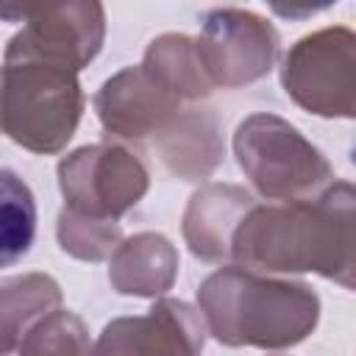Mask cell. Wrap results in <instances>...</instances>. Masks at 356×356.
<instances>
[{
	"label": "cell",
	"instance_id": "6da1fadb",
	"mask_svg": "<svg viewBox=\"0 0 356 356\" xmlns=\"http://www.w3.org/2000/svg\"><path fill=\"white\" fill-rule=\"evenodd\" d=\"M209 334L225 348L286 350L320 323V298L306 281L222 264L197 286Z\"/></svg>",
	"mask_w": 356,
	"mask_h": 356
},
{
	"label": "cell",
	"instance_id": "7a4b0ae2",
	"mask_svg": "<svg viewBox=\"0 0 356 356\" xmlns=\"http://www.w3.org/2000/svg\"><path fill=\"white\" fill-rule=\"evenodd\" d=\"M83 114L78 72L3 56V134L36 156H53L75 136Z\"/></svg>",
	"mask_w": 356,
	"mask_h": 356
},
{
	"label": "cell",
	"instance_id": "3957f363",
	"mask_svg": "<svg viewBox=\"0 0 356 356\" xmlns=\"http://www.w3.org/2000/svg\"><path fill=\"white\" fill-rule=\"evenodd\" d=\"M231 147L245 178L267 200H312V195H320L334 181L323 150L292 122L270 111L245 117L234 131Z\"/></svg>",
	"mask_w": 356,
	"mask_h": 356
},
{
	"label": "cell",
	"instance_id": "277c9868",
	"mask_svg": "<svg viewBox=\"0 0 356 356\" xmlns=\"http://www.w3.org/2000/svg\"><path fill=\"white\" fill-rule=\"evenodd\" d=\"M286 97L325 120H356V31L328 25L300 36L281 61Z\"/></svg>",
	"mask_w": 356,
	"mask_h": 356
},
{
	"label": "cell",
	"instance_id": "5b68a950",
	"mask_svg": "<svg viewBox=\"0 0 356 356\" xmlns=\"http://www.w3.org/2000/svg\"><path fill=\"white\" fill-rule=\"evenodd\" d=\"M56 172L64 209L95 220H120L150 189V172L139 153L108 139L75 147Z\"/></svg>",
	"mask_w": 356,
	"mask_h": 356
},
{
	"label": "cell",
	"instance_id": "8992f818",
	"mask_svg": "<svg viewBox=\"0 0 356 356\" xmlns=\"http://www.w3.org/2000/svg\"><path fill=\"white\" fill-rule=\"evenodd\" d=\"M195 42L209 81L222 89H242L261 81L275 67L281 50L275 25L248 8L209 11Z\"/></svg>",
	"mask_w": 356,
	"mask_h": 356
},
{
	"label": "cell",
	"instance_id": "52a82bcc",
	"mask_svg": "<svg viewBox=\"0 0 356 356\" xmlns=\"http://www.w3.org/2000/svg\"><path fill=\"white\" fill-rule=\"evenodd\" d=\"M106 39V8L92 0L53 3L22 8V31H17L3 56L36 58L72 72L95 61Z\"/></svg>",
	"mask_w": 356,
	"mask_h": 356
},
{
	"label": "cell",
	"instance_id": "ba28073f",
	"mask_svg": "<svg viewBox=\"0 0 356 356\" xmlns=\"http://www.w3.org/2000/svg\"><path fill=\"white\" fill-rule=\"evenodd\" d=\"M312 206L256 203L239 222L231 242V264L256 273H309Z\"/></svg>",
	"mask_w": 356,
	"mask_h": 356
},
{
	"label": "cell",
	"instance_id": "9c48e42d",
	"mask_svg": "<svg viewBox=\"0 0 356 356\" xmlns=\"http://www.w3.org/2000/svg\"><path fill=\"white\" fill-rule=\"evenodd\" d=\"M206 334L200 309L181 298H159L145 314L106 323L95 356H200Z\"/></svg>",
	"mask_w": 356,
	"mask_h": 356
},
{
	"label": "cell",
	"instance_id": "30bf717a",
	"mask_svg": "<svg viewBox=\"0 0 356 356\" xmlns=\"http://www.w3.org/2000/svg\"><path fill=\"white\" fill-rule=\"evenodd\" d=\"M92 106L106 134L120 139L159 136L181 111V100L167 92L142 64L122 67L95 92Z\"/></svg>",
	"mask_w": 356,
	"mask_h": 356
},
{
	"label": "cell",
	"instance_id": "8fae6325",
	"mask_svg": "<svg viewBox=\"0 0 356 356\" xmlns=\"http://www.w3.org/2000/svg\"><path fill=\"white\" fill-rule=\"evenodd\" d=\"M312 206L309 273L356 292V184L331 181Z\"/></svg>",
	"mask_w": 356,
	"mask_h": 356
},
{
	"label": "cell",
	"instance_id": "7c38bea8",
	"mask_svg": "<svg viewBox=\"0 0 356 356\" xmlns=\"http://www.w3.org/2000/svg\"><path fill=\"white\" fill-rule=\"evenodd\" d=\"M253 206L256 197L236 184L217 181L195 189L181 217V234L189 253L209 264H228L234 234Z\"/></svg>",
	"mask_w": 356,
	"mask_h": 356
},
{
	"label": "cell",
	"instance_id": "4fadbf2b",
	"mask_svg": "<svg viewBox=\"0 0 356 356\" xmlns=\"http://www.w3.org/2000/svg\"><path fill=\"white\" fill-rule=\"evenodd\" d=\"M153 145L161 164L181 181H203L225 159L222 128L209 106L181 108L178 117L153 136Z\"/></svg>",
	"mask_w": 356,
	"mask_h": 356
},
{
	"label": "cell",
	"instance_id": "5bb4252c",
	"mask_svg": "<svg viewBox=\"0 0 356 356\" xmlns=\"http://www.w3.org/2000/svg\"><path fill=\"white\" fill-rule=\"evenodd\" d=\"M178 250L159 231H139L108 259V284L125 298H164L178 278Z\"/></svg>",
	"mask_w": 356,
	"mask_h": 356
},
{
	"label": "cell",
	"instance_id": "9a60e30c",
	"mask_svg": "<svg viewBox=\"0 0 356 356\" xmlns=\"http://www.w3.org/2000/svg\"><path fill=\"white\" fill-rule=\"evenodd\" d=\"M61 286L47 273H22L0 281V337L3 356H11L25 331L42 317L61 309Z\"/></svg>",
	"mask_w": 356,
	"mask_h": 356
},
{
	"label": "cell",
	"instance_id": "2e32d148",
	"mask_svg": "<svg viewBox=\"0 0 356 356\" xmlns=\"http://www.w3.org/2000/svg\"><path fill=\"white\" fill-rule=\"evenodd\" d=\"M142 67L181 103H197L206 100L214 89L209 81L200 56L197 42L186 33H161L156 36L142 56Z\"/></svg>",
	"mask_w": 356,
	"mask_h": 356
},
{
	"label": "cell",
	"instance_id": "e0dca14e",
	"mask_svg": "<svg viewBox=\"0 0 356 356\" xmlns=\"http://www.w3.org/2000/svg\"><path fill=\"white\" fill-rule=\"evenodd\" d=\"M3 200H0V261L11 267L22 259L36 234V203L33 192L25 181H19L11 170H3Z\"/></svg>",
	"mask_w": 356,
	"mask_h": 356
},
{
	"label": "cell",
	"instance_id": "ac0fdd59",
	"mask_svg": "<svg viewBox=\"0 0 356 356\" xmlns=\"http://www.w3.org/2000/svg\"><path fill=\"white\" fill-rule=\"evenodd\" d=\"M17 356H95V345L75 312L56 309L25 331Z\"/></svg>",
	"mask_w": 356,
	"mask_h": 356
},
{
	"label": "cell",
	"instance_id": "d6986e66",
	"mask_svg": "<svg viewBox=\"0 0 356 356\" xmlns=\"http://www.w3.org/2000/svg\"><path fill=\"white\" fill-rule=\"evenodd\" d=\"M56 239L67 256L95 264L117 253V248L122 245V228L117 220H95L61 209L56 220Z\"/></svg>",
	"mask_w": 356,
	"mask_h": 356
}]
</instances>
